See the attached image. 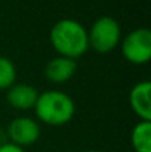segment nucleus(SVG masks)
<instances>
[{"mask_svg": "<svg viewBox=\"0 0 151 152\" xmlns=\"http://www.w3.org/2000/svg\"><path fill=\"white\" fill-rule=\"evenodd\" d=\"M151 83L150 81H139L130 90L129 102L133 112L141 118V121H151Z\"/></svg>", "mask_w": 151, "mask_h": 152, "instance_id": "obj_6", "label": "nucleus"}, {"mask_svg": "<svg viewBox=\"0 0 151 152\" xmlns=\"http://www.w3.org/2000/svg\"><path fill=\"white\" fill-rule=\"evenodd\" d=\"M122 31L119 22L111 16H101L98 18L92 28L88 31V42L89 48H92L96 53H110L120 43Z\"/></svg>", "mask_w": 151, "mask_h": 152, "instance_id": "obj_3", "label": "nucleus"}, {"mask_svg": "<svg viewBox=\"0 0 151 152\" xmlns=\"http://www.w3.org/2000/svg\"><path fill=\"white\" fill-rule=\"evenodd\" d=\"M135 152H151V121H139L130 134Z\"/></svg>", "mask_w": 151, "mask_h": 152, "instance_id": "obj_9", "label": "nucleus"}, {"mask_svg": "<svg viewBox=\"0 0 151 152\" xmlns=\"http://www.w3.org/2000/svg\"><path fill=\"white\" fill-rule=\"evenodd\" d=\"M16 68L9 58L0 56V90H6L15 84Z\"/></svg>", "mask_w": 151, "mask_h": 152, "instance_id": "obj_10", "label": "nucleus"}, {"mask_svg": "<svg viewBox=\"0 0 151 152\" xmlns=\"http://www.w3.org/2000/svg\"><path fill=\"white\" fill-rule=\"evenodd\" d=\"M122 55L133 65H144L151 59V33L148 28H136L122 40Z\"/></svg>", "mask_w": 151, "mask_h": 152, "instance_id": "obj_4", "label": "nucleus"}, {"mask_svg": "<svg viewBox=\"0 0 151 152\" xmlns=\"http://www.w3.org/2000/svg\"><path fill=\"white\" fill-rule=\"evenodd\" d=\"M76 69H77V64L74 59L56 56L46 64L45 75L52 83H65L76 74Z\"/></svg>", "mask_w": 151, "mask_h": 152, "instance_id": "obj_7", "label": "nucleus"}, {"mask_svg": "<svg viewBox=\"0 0 151 152\" xmlns=\"http://www.w3.org/2000/svg\"><path fill=\"white\" fill-rule=\"evenodd\" d=\"M7 137L10 143L24 148L37 142L40 137V126L36 120L28 117H18L7 126Z\"/></svg>", "mask_w": 151, "mask_h": 152, "instance_id": "obj_5", "label": "nucleus"}, {"mask_svg": "<svg viewBox=\"0 0 151 152\" xmlns=\"http://www.w3.org/2000/svg\"><path fill=\"white\" fill-rule=\"evenodd\" d=\"M34 111L42 123L58 127L71 121L76 106L67 93L59 90H48L37 96Z\"/></svg>", "mask_w": 151, "mask_h": 152, "instance_id": "obj_2", "label": "nucleus"}, {"mask_svg": "<svg viewBox=\"0 0 151 152\" xmlns=\"http://www.w3.org/2000/svg\"><path fill=\"white\" fill-rule=\"evenodd\" d=\"M37 96H39V93L36 89H33L30 84L19 83V84H13L12 87L7 89L6 99L9 102V105L13 106L15 109L27 111V109L34 108Z\"/></svg>", "mask_w": 151, "mask_h": 152, "instance_id": "obj_8", "label": "nucleus"}, {"mask_svg": "<svg viewBox=\"0 0 151 152\" xmlns=\"http://www.w3.org/2000/svg\"><path fill=\"white\" fill-rule=\"evenodd\" d=\"M50 43L59 56L74 59L89 49L86 28L74 19H61L50 30Z\"/></svg>", "mask_w": 151, "mask_h": 152, "instance_id": "obj_1", "label": "nucleus"}, {"mask_svg": "<svg viewBox=\"0 0 151 152\" xmlns=\"http://www.w3.org/2000/svg\"><path fill=\"white\" fill-rule=\"evenodd\" d=\"M86 152H101V151H86Z\"/></svg>", "mask_w": 151, "mask_h": 152, "instance_id": "obj_12", "label": "nucleus"}, {"mask_svg": "<svg viewBox=\"0 0 151 152\" xmlns=\"http://www.w3.org/2000/svg\"><path fill=\"white\" fill-rule=\"evenodd\" d=\"M0 152H25V151H24V148H19V146H16V145H13L10 142H6V143L0 145Z\"/></svg>", "mask_w": 151, "mask_h": 152, "instance_id": "obj_11", "label": "nucleus"}]
</instances>
